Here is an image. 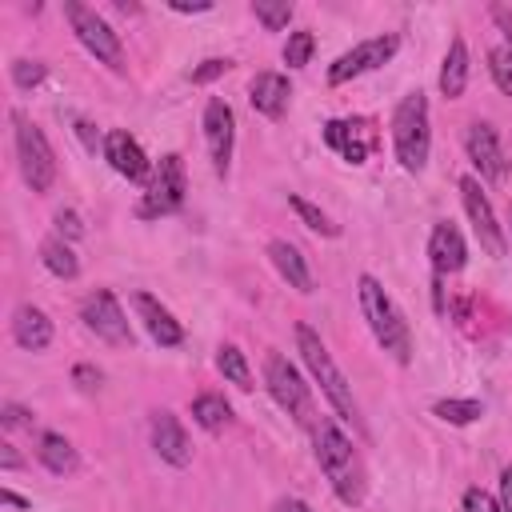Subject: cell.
Returning <instances> with one entry per match:
<instances>
[{
  "instance_id": "1",
  "label": "cell",
  "mask_w": 512,
  "mask_h": 512,
  "mask_svg": "<svg viewBox=\"0 0 512 512\" xmlns=\"http://www.w3.org/2000/svg\"><path fill=\"white\" fill-rule=\"evenodd\" d=\"M312 448H316V464H320V472L328 476L336 500L348 504V508H356V504L364 500V492H368V472H364V464H360L352 440H348L328 416H320V420L312 424Z\"/></svg>"
},
{
  "instance_id": "2",
  "label": "cell",
  "mask_w": 512,
  "mask_h": 512,
  "mask_svg": "<svg viewBox=\"0 0 512 512\" xmlns=\"http://www.w3.org/2000/svg\"><path fill=\"white\" fill-rule=\"evenodd\" d=\"M356 292H360V312H364V320H368L376 344H380L396 364H408V360H412V332H408V320H404V312L396 308V300H392V296L380 288V280L368 276V272L356 280Z\"/></svg>"
},
{
  "instance_id": "3",
  "label": "cell",
  "mask_w": 512,
  "mask_h": 512,
  "mask_svg": "<svg viewBox=\"0 0 512 512\" xmlns=\"http://www.w3.org/2000/svg\"><path fill=\"white\" fill-rule=\"evenodd\" d=\"M296 348H300V356H304V364H308L312 380L320 384L324 400L336 408V416H340V420H348L356 432H364V420H360V408H356L352 384L344 380V372L336 368L332 352L324 348V340H320V336H316L308 324H296Z\"/></svg>"
},
{
  "instance_id": "4",
  "label": "cell",
  "mask_w": 512,
  "mask_h": 512,
  "mask_svg": "<svg viewBox=\"0 0 512 512\" xmlns=\"http://www.w3.org/2000/svg\"><path fill=\"white\" fill-rule=\"evenodd\" d=\"M392 148H396V160L404 172H424L432 132H428V100L420 88L408 92L392 112Z\"/></svg>"
},
{
  "instance_id": "5",
  "label": "cell",
  "mask_w": 512,
  "mask_h": 512,
  "mask_svg": "<svg viewBox=\"0 0 512 512\" xmlns=\"http://www.w3.org/2000/svg\"><path fill=\"white\" fill-rule=\"evenodd\" d=\"M12 124H16V156H20V176L32 192H48L56 184V152L48 144V136L24 120L20 112H12Z\"/></svg>"
},
{
  "instance_id": "6",
  "label": "cell",
  "mask_w": 512,
  "mask_h": 512,
  "mask_svg": "<svg viewBox=\"0 0 512 512\" xmlns=\"http://www.w3.org/2000/svg\"><path fill=\"white\" fill-rule=\"evenodd\" d=\"M64 16H68L76 40H80L100 64H108L112 72H124V44H120V36L112 32V24H108L104 16H96V8H88V4H80V0H68V4H64Z\"/></svg>"
},
{
  "instance_id": "7",
  "label": "cell",
  "mask_w": 512,
  "mask_h": 512,
  "mask_svg": "<svg viewBox=\"0 0 512 512\" xmlns=\"http://www.w3.org/2000/svg\"><path fill=\"white\" fill-rule=\"evenodd\" d=\"M264 384H268V392H272V400L288 412V416H296V424H316V416H312V388L304 384V376L296 372V364H288L280 352H268L264 356Z\"/></svg>"
},
{
  "instance_id": "8",
  "label": "cell",
  "mask_w": 512,
  "mask_h": 512,
  "mask_svg": "<svg viewBox=\"0 0 512 512\" xmlns=\"http://www.w3.org/2000/svg\"><path fill=\"white\" fill-rule=\"evenodd\" d=\"M184 192H188V180H184V160L176 152L160 156V164L152 168V180H148V192L140 200V216H168L184 204Z\"/></svg>"
},
{
  "instance_id": "9",
  "label": "cell",
  "mask_w": 512,
  "mask_h": 512,
  "mask_svg": "<svg viewBox=\"0 0 512 512\" xmlns=\"http://www.w3.org/2000/svg\"><path fill=\"white\" fill-rule=\"evenodd\" d=\"M396 48H400V36H396V32L360 40L356 48H348L344 56L332 60V68H328V84H348V80H356V76H364V72L388 64V60L396 56Z\"/></svg>"
},
{
  "instance_id": "10",
  "label": "cell",
  "mask_w": 512,
  "mask_h": 512,
  "mask_svg": "<svg viewBox=\"0 0 512 512\" xmlns=\"http://www.w3.org/2000/svg\"><path fill=\"white\" fill-rule=\"evenodd\" d=\"M80 320L88 332H96L104 344H132V328H128V316L120 308V300L108 292V288H96L84 296L80 304Z\"/></svg>"
},
{
  "instance_id": "11",
  "label": "cell",
  "mask_w": 512,
  "mask_h": 512,
  "mask_svg": "<svg viewBox=\"0 0 512 512\" xmlns=\"http://www.w3.org/2000/svg\"><path fill=\"white\" fill-rule=\"evenodd\" d=\"M460 196H464V212H468V220H472V232H476L480 248H484L488 256H504V252H508L504 228L496 224V212H492V204H488L480 180H476V176H464V180H460Z\"/></svg>"
},
{
  "instance_id": "12",
  "label": "cell",
  "mask_w": 512,
  "mask_h": 512,
  "mask_svg": "<svg viewBox=\"0 0 512 512\" xmlns=\"http://www.w3.org/2000/svg\"><path fill=\"white\" fill-rule=\"evenodd\" d=\"M464 148H468V160L476 164V172L484 180H492V184H504L508 180V156H504V144H500V136H496V128L488 120L468 124Z\"/></svg>"
},
{
  "instance_id": "13",
  "label": "cell",
  "mask_w": 512,
  "mask_h": 512,
  "mask_svg": "<svg viewBox=\"0 0 512 512\" xmlns=\"http://www.w3.org/2000/svg\"><path fill=\"white\" fill-rule=\"evenodd\" d=\"M204 140H208V152H212V168H216V176H224V172H228V164H232L236 116H232L228 100H220V96H212V100L204 104Z\"/></svg>"
},
{
  "instance_id": "14",
  "label": "cell",
  "mask_w": 512,
  "mask_h": 512,
  "mask_svg": "<svg viewBox=\"0 0 512 512\" xmlns=\"http://www.w3.org/2000/svg\"><path fill=\"white\" fill-rule=\"evenodd\" d=\"M104 160H108L120 176H128V180H152V160H148L144 148H140L128 132H120V128H112V132L104 136Z\"/></svg>"
},
{
  "instance_id": "15",
  "label": "cell",
  "mask_w": 512,
  "mask_h": 512,
  "mask_svg": "<svg viewBox=\"0 0 512 512\" xmlns=\"http://www.w3.org/2000/svg\"><path fill=\"white\" fill-rule=\"evenodd\" d=\"M428 256H432V272H436V276H452V272L464 268L468 248H464V236H460V228H456L452 220H440V224L432 228V236H428Z\"/></svg>"
},
{
  "instance_id": "16",
  "label": "cell",
  "mask_w": 512,
  "mask_h": 512,
  "mask_svg": "<svg viewBox=\"0 0 512 512\" xmlns=\"http://www.w3.org/2000/svg\"><path fill=\"white\" fill-rule=\"evenodd\" d=\"M152 448L160 452V460H168L176 468L192 464V440H188L184 424L172 412H156L152 416Z\"/></svg>"
},
{
  "instance_id": "17",
  "label": "cell",
  "mask_w": 512,
  "mask_h": 512,
  "mask_svg": "<svg viewBox=\"0 0 512 512\" xmlns=\"http://www.w3.org/2000/svg\"><path fill=\"white\" fill-rule=\"evenodd\" d=\"M248 100H252V108L260 116L280 120L284 108H288V100H292V84H288L284 72H256L252 84H248Z\"/></svg>"
},
{
  "instance_id": "18",
  "label": "cell",
  "mask_w": 512,
  "mask_h": 512,
  "mask_svg": "<svg viewBox=\"0 0 512 512\" xmlns=\"http://www.w3.org/2000/svg\"><path fill=\"white\" fill-rule=\"evenodd\" d=\"M132 304H136V312H140L144 328L152 332V340H156L160 348H176V344L184 340V324H180L164 304H156L148 292H136V296H132Z\"/></svg>"
},
{
  "instance_id": "19",
  "label": "cell",
  "mask_w": 512,
  "mask_h": 512,
  "mask_svg": "<svg viewBox=\"0 0 512 512\" xmlns=\"http://www.w3.org/2000/svg\"><path fill=\"white\" fill-rule=\"evenodd\" d=\"M364 128H368L364 120H328V124H324V140H328V148H336L348 164H364V156H368V148H372V136H368Z\"/></svg>"
},
{
  "instance_id": "20",
  "label": "cell",
  "mask_w": 512,
  "mask_h": 512,
  "mask_svg": "<svg viewBox=\"0 0 512 512\" xmlns=\"http://www.w3.org/2000/svg\"><path fill=\"white\" fill-rule=\"evenodd\" d=\"M12 340L24 352H44L52 344V320L36 308V304H20L12 312Z\"/></svg>"
},
{
  "instance_id": "21",
  "label": "cell",
  "mask_w": 512,
  "mask_h": 512,
  "mask_svg": "<svg viewBox=\"0 0 512 512\" xmlns=\"http://www.w3.org/2000/svg\"><path fill=\"white\" fill-rule=\"evenodd\" d=\"M268 260L276 264V272H280L296 292H312V268L304 264V256H300L296 244H288V240H272V244H268Z\"/></svg>"
},
{
  "instance_id": "22",
  "label": "cell",
  "mask_w": 512,
  "mask_h": 512,
  "mask_svg": "<svg viewBox=\"0 0 512 512\" xmlns=\"http://www.w3.org/2000/svg\"><path fill=\"white\" fill-rule=\"evenodd\" d=\"M464 88H468V44H464V36H452L444 64H440V92L448 100H460Z\"/></svg>"
},
{
  "instance_id": "23",
  "label": "cell",
  "mask_w": 512,
  "mask_h": 512,
  "mask_svg": "<svg viewBox=\"0 0 512 512\" xmlns=\"http://www.w3.org/2000/svg\"><path fill=\"white\" fill-rule=\"evenodd\" d=\"M36 456H40V464L48 468V472H56V476H68V472H76V448L60 436V432H44L40 436V444H36Z\"/></svg>"
},
{
  "instance_id": "24",
  "label": "cell",
  "mask_w": 512,
  "mask_h": 512,
  "mask_svg": "<svg viewBox=\"0 0 512 512\" xmlns=\"http://www.w3.org/2000/svg\"><path fill=\"white\" fill-rule=\"evenodd\" d=\"M192 420H196L204 432H220V428L232 420V408H228V400H224V396L204 392V396H196V400H192Z\"/></svg>"
},
{
  "instance_id": "25",
  "label": "cell",
  "mask_w": 512,
  "mask_h": 512,
  "mask_svg": "<svg viewBox=\"0 0 512 512\" xmlns=\"http://www.w3.org/2000/svg\"><path fill=\"white\" fill-rule=\"evenodd\" d=\"M40 260H44V268H48L52 276H60V280H72V276L80 272L76 252H72L60 236H52V240H44V244H40Z\"/></svg>"
},
{
  "instance_id": "26",
  "label": "cell",
  "mask_w": 512,
  "mask_h": 512,
  "mask_svg": "<svg viewBox=\"0 0 512 512\" xmlns=\"http://www.w3.org/2000/svg\"><path fill=\"white\" fill-rule=\"evenodd\" d=\"M216 368H220V376L232 380L236 388L252 392V368H248V360H244V352H240L236 344H220V348H216Z\"/></svg>"
},
{
  "instance_id": "27",
  "label": "cell",
  "mask_w": 512,
  "mask_h": 512,
  "mask_svg": "<svg viewBox=\"0 0 512 512\" xmlns=\"http://www.w3.org/2000/svg\"><path fill=\"white\" fill-rule=\"evenodd\" d=\"M288 204H292V212L312 228V232H320V236H340V224H332L328 220V212H320L312 200H304L300 192H288Z\"/></svg>"
},
{
  "instance_id": "28",
  "label": "cell",
  "mask_w": 512,
  "mask_h": 512,
  "mask_svg": "<svg viewBox=\"0 0 512 512\" xmlns=\"http://www.w3.org/2000/svg\"><path fill=\"white\" fill-rule=\"evenodd\" d=\"M432 412L444 420V424H472V420H480L484 416V404L480 400H436L432 404Z\"/></svg>"
},
{
  "instance_id": "29",
  "label": "cell",
  "mask_w": 512,
  "mask_h": 512,
  "mask_svg": "<svg viewBox=\"0 0 512 512\" xmlns=\"http://www.w3.org/2000/svg\"><path fill=\"white\" fill-rule=\"evenodd\" d=\"M252 16H256L268 32H280V28H288V20H292V4H288V0H252Z\"/></svg>"
},
{
  "instance_id": "30",
  "label": "cell",
  "mask_w": 512,
  "mask_h": 512,
  "mask_svg": "<svg viewBox=\"0 0 512 512\" xmlns=\"http://www.w3.org/2000/svg\"><path fill=\"white\" fill-rule=\"evenodd\" d=\"M312 48H316V36H312L308 28L288 32V40H284V64H288V68H304V64L312 60Z\"/></svg>"
},
{
  "instance_id": "31",
  "label": "cell",
  "mask_w": 512,
  "mask_h": 512,
  "mask_svg": "<svg viewBox=\"0 0 512 512\" xmlns=\"http://www.w3.org/2000/svg\"><path fill=\"white\" fill-rule=\"evenodd\" d=\"M488 72H492L496 88H500L504 96H512V48H508V44H500V48L488 52Z\"/></svg>"
},
{
  "instance_id": "32",
  "label": "cell",
  "mask_w": 512,
  "mask_h": 512,
  "mask_svg": "<svg viewBox=\"0 0 512 512\" xmlns=\"http://www.w3.org/2000/svg\"><path fill=\"white\" fill-rule=\"evenodd\" d=\"M44 80V64L40 60H12V84L16 88H36Z\"/></svg>"
},
{
  "instance_id": "33",
  "label": "cell",
  "mask_w": 512,
  "mask_h": 512,
  "mask_svg": "<svg viewBox=\"0 0 512 512\" xmlns=\"http://www.w3.org/2000/svg\"><path fill=\"white\" fill-rule=\"evenodd\" d=\"M464 512H504V504L484 488H468L464 492Z\"/></svg>"
},
{
  "instance_id": "34",
  "label": "cell",
  "mask_w": 512,
  "mask_h": 512,
  "mask_svg": "<svg viewBox=\"0 0 512 512\" xmlns=\"http://www.w3.org/2000/svg\"><path fill=\"white\" fill-rule=\"evenodd\" d=\"M228 68H232V60H224V56H212V60H204L200 68H192V84H208V80L224 76Z\"/></svg>"
},
{
  "instance_id": "35",
  "label": "cell",
  "mask_w": 512,
  "mask_h": 512,
  "mask_svg": "<svg viewBox=\"0 0 512 512\" xmlns=\"http://www.w3.org/2000/svg\"><path fill=\"white\" fill-rule=\"evenodd\" d=\"M72 384H76L80 392H96V388H100V368L76 364V368H72Z\"/></svg>"
},
{
  "instance_id": "36",
  "label": "cell",
  "mask_w": 512,
  "mask_h": 512,
  "mask_svg": "<svg viewBox=\"0 0 512 512\" xmlns=\"http://www.w3.org/2000/svg\"><path fill=\"white\" fill-rule=\"evenodd\" d=\"M56 228H60V236H68V240L84 236V224H80V216H76V212H68V208H60V212H56Z\"/></svg>"
},
{
  "instance_id": "37",
  "label": "cell",
  "mask_w": 512,
  "mask_h": 512,
  "mask_svg": "<svg viewBox=\"0 0 512 512\" xmlns=\"http://www.w3.org/2000/svg\"><path fill=\"white\" fill-rule=\"evenodd\" d=\"M28 416H32V412L20 408V404H4V408H0V424H4V428H24V424H32Z\"/></svg>"
},
{
  "instance_id": "38",
  "label": "cell",
  "mask_w": 512,
  "mask_h": 512,
  "mask_svg": "<svg viewBox=\"0 0 512 512\" xmlns=\"http://www.w3.org/2000/svg\"><path fill=\"white\" fill-rule=\"evenodd\" d=\"M492 20L500 24V32L508 36V48H512V8L508 4H492Z\"/></svg>"
},
{
  "instance_id": "39",
  "label": "cell",
  "mask_w": 512,
  "mask_h": 512,
  "mask_svg": "<svg viewBox=\"0 0 512 512\" xmlns=\"http://www.w3.org/2000/svg\"><path fill=\"white\" fill-rule=\"evenodd\" d=\"M500 504H504V512H512V464L500 472Z\"/></svg>"
},
{
  "instance_id": "40",
  "label": "cell",
  "mask_w": 512,
  "mask_h": 512,
  "mask_svg": "<svg viewBox=\"0 0 512 512\" xmlns=\"http://www.w3.org/2000/svg\"><path fill=\"white\" fill-rule=\"evenodd\" d=\"M272 512H312V504H304V500H296V496H284V500H276Z\"/></svg>"
},
{
  "instance_id": "41",
  "label": "cell",
  "mask_w": 512,
  "mask_h": 512,
  "mask_svg": "<svg viewBox=\"0 0 512 512\" xmlns=\"http://www.w3.org/2000/svg\"><path fill=\"white\" fill-rule=\"evenodd\" d=\"M20 464H24V460L16 456V448H12V444H0V468L12 472V468H20Z\"/></svg>"
},
{
  "instance_id": "42",
  "label": "cell",
  "mask_w": 512,
  "mask_h": 512,
  "mask_svg": "<svg viewBox=\"0 0 512 512\" xmlns=\"http://www.w3.org/2000/svg\"><path fill=\"white\" fill-rule=\"evenodd\" d=\"M172 8H176V12H208L212 4H208V0H200V4H184V0H172Z\"/></svg>"
},
{
  "instance_id": "43",
  "label": "cell",
  "mask_w": 512,
  "mask_h": 512,
  "mask_svg": "<svg viewBox=\"0 0 512 512\" xmlns=\"http://www.w3.org/2000/svg\"><path fill=\"white\" fill-rule=\"evenodd\" d=\"M76 132H80V136H84V144H88V148L96 152V140H100V136L92 132V124H84V120H80V124H76Z\"/></svg>"
},
{
  "instance_id": "44",
  "label": "cell",
  "mask_w": 512,
  "mask_h": 512,
  "mask_svg": "<svg viewBox=\"0 0 512 512\" xmlns=\"http://www.w3.org/2000/svg\"><path fill=\"white\" fill-rule=\"evenodd\" d=\"M0 500H4V504H12V508H28V500H24V496H16L12 488H4V492H0Z\"/></svg>"
},
{
  "instance_id": "45",
  "label": "cell",
  "mask_w": 512,
  "mask_h": 512,
  "mask_svg": "<svg viewBox=\"0 0 512 512\" xmlns=\"http://www.w3.org/2000/svg\"><path fill=\"white\" fill-rule=\"evenodd\" d=\"M508 228H512V204H508Z\"/></svg>"
}]
</instances>
